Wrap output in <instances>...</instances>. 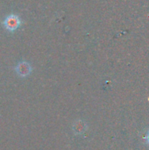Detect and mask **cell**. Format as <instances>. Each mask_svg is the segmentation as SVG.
I'll return each instance as SVG.
<instances>
[{"instance_id":"277c9868","label":"cell","mask_w":149,"mask_h":150,"mask_svg":"<svg viewBox=\"0 0 149 150\" xmlns=\"http://www.w3.org/2000/svg\"><path fill=\"white\" fill-rule=\"evenodd\" d=\"M146 139H147V142H148V143L149 144V132H148V135H147V137H146Z\"/></svg>"},{"instance_id":"6da1fadb","label":"cell","mask_w":149,"mask_h":150,"mask_svg":"<svg viewBox=\"0 0 149 150\" xmlns=\"http://www.w3.org/2000/svg\"><path fill=\"white\" fill-rule=\"evenodd\" d=\"M4 26L9 31H14L20 25V20L16 15H9L4 20Z\"/></svg>"},{"instance_id":"3957f363","label":"cell","mask_w":149,"mask_h":150,"mask_svg":"<svg viewBox=\"0 0 149 150\" xmlns=\"http://www.w3.org/2000/svg\"><path fill=\"white\" fill-rule=\"evenodd\" d=\"M86 129L87 126L83 120H78L73 125V131L76 134H82L86 131Z\"/></svg>"},{"instance_id":"7a4b0ae2","label":"cell","mask_w":149,"mask_h":150,"mask_svg":"<svg viewBox=\"0 0 149 150\" xmlns=\"http://www.w3.org/2000/svg\"><path fill=\"white\" fill-rule=\"evenodd\" d=\"M16 71L19 76H26L31 73L32 68L29 63H27L25 62H22L18 63V65L16 67Z\"/></svg>"}]
</instances>
